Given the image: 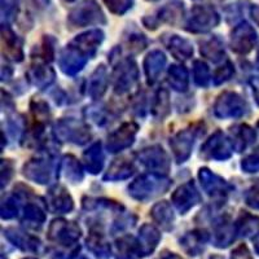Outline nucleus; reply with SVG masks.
<instances>
[{
  "instance_id": "nucleus-37",
  "label": "nucleus",
  "mask_w": 259,
  "mask_h": 259,
  "mask_svg": "<svg viewBox=\"0 0 259 259\" xmlns=\"http://www.w3.org/2000/svg\"><path fill=\"white\" fill-rule=\"evenodd\" d=\"M2 211H3V218H13L15 215H17V205H16V201L9 198L4 202L3 207H2Z\"/></svg>"
},
{
  "instance_id": "nucleus-41",
  "label": "nucleus",
  "mask_w": 259,
  "mask_h": 259,
  "mask_svg": "<svg viewBox=\"0 0 259 259\" xmlns=\"http://www.w3.org/2000/svg\"><path fill=\"white\" fill-rule=\"evenodd\" d=\"M64 2H68V3H71V2H74V0H64Z\"/></svg>"
},
{
  "instance_id": "nucleus-10",
  "label": "nucleus",
  "mask_w": 259,
  "mask_h": 259,
  "mask_svg": "<svg viewBox=\"0 0 259 259\" xmlns=\"http://www.w3.org/2000/svg\"><path fill=\"white\" fill-rule=\"evenodd\" d=\"M138 80V69L135 62L127 60L119 66L115 75V91L118 94H123L131 90Z\"/></svg>"
},
{
  "instance_id": "nucleus-7",
  "label": "nucleus",
  "mask_w": 259,
  "mask_h": 259,
  "mask_svg": "<svg viewBox=\"0 0 259 259\" xmlns=\"http://www.w3.org/2000/svg\"><path fill=\"white\" fill-rule=\"evenodd\" d=\"M231 143L224 138L222 133H215L211 138L205 143L202 148V153L210 158L226 159L231 156Z\"/></svg>"
},
{
  "instance_id": "nucleus-18",
  "label": "nucleus",
  "mask_w": 259,
  "mask_h": 259,
  "mask_svg": "<svg viewBox=\"0 0 259 259\" xmlns=\"http://www.w3.org/2000/svg\"><path fill=\"white\" fill-rule=\"evenodd\" d=\"M3 43L4 50L8 56L12 60L21 61L22 60V47H21V40L17 38L15 32L9 29L8 25H3Z\"/></svg>"
},
{
  "instance_id": "nucleus-4",
  "label": "nucleus",
  "mask_w": 259,
  "mask_h": 259,
  "mask_svg": "<svg viewBox=\"0 0 259 259\" xmlns=\"http://www.w3.org/2000/svg\"><path fill=\"white\" fill-rule=\"evenodd\" d=\"M246 105L237 94L224 92L215 104V114L221 118H237L245 114Z\"/></svg>"
},
{
  "instance_id": "nucleus-5",
  "label": "nucleus",
  "mask_w": 259,
  "mask_h": 259,
  "mask_svg": "<svg viewBox=\"0 0 259 259\" xmlns=\"http://www.w3.org/2000/svg\"><path fill=\"white\" fill-rule=\"evenodd\" d=\"M256 40V32L251 25L247 22H241L240 25L233 29L232 34H231V48L235 52L245 53L250 52L253 50L254 45Z\"/></svg>"
},
{
  "instance_id": "nucleus-38",
  "label": "nucleus",
  "mask_w": 259,
  "mask_h": 259,
  "mask_svg": "<svg viewBox=\"0 0 259 259\" xmlns=\"http://www.w3.org/2000/svg\"><path fill=\"white\" fill-rule=\"evenodd\" d=\"M250 15L251 18L255 21V24L259 25V6H251Z\"/></svg>"
},
{
  "instance_id": "nucleus-12",
  "label": "nucleus",
  "mask_w": 259,
  "mask_h": 259,
  "mask_svg": "<svg viewBox=\"0 0 259 259\" xmlns=\"http://www.w3.org/2000/svg\"><path fill=\"white\" fill-rule=\"evenodd\" d=\"M24 170L25 177L35 180V182L40 183V184H45V183H48V180L51 179V175L53 172V166L52 162L46 158L34 159V161L29 162L27 165H25Z\"/></svg>"
},
{
  "instance_id": "nucleus-11",
  "label": "nucleus",
  "mask_w": 259,
  "mask_h": 259,
  "mask_svg": "<svg viewBox=\"0 0 259 259\" xmlns=\"http://www.w3.org/2000/svg\"><path fill=\"white\" fill-rule=\"evenodd\" d=\"M198 200H200V196H198L197 189L194 188L193 183H187L180 187L172 196V202L183 214L193 207L198 202Z\"/></svg>"
},
{
  "instance_id": "nucleus-29",
  "label": "nucleus",
  "mask_w": 259,
  "mask_h": 259,
  "mask_svg": "<svg viewBox=\"0 0 259 259\" xmlns=\"http://www.w3.org/2000/svg\"><path fill=\"white\" fill-rule=\"evenodd\" d=\"M62 165H64L66 179H70L73 182H79L82 179V168H80L79 162L74 158V157H65Z\"/></svg>"
},
{
  "instance_id": "nucleus-24",
  "label": "nucleus",
  "mask_w": 259,
  "mask_h": 259,
  "mask_svg": "<svg viewBox=\"0 0 259 259\" xmlns=\"http://www.w3.org/2000/svg\"><path fill=\"white\" fill-rule=\"evenodd\" d=\"M133 172H134V166L131 162L126 161V159H117V161L110 166L105 179H109V180L126 179V178H128Z\"/></svg>"
},
{
  "instance_id": "nucleus-40",
  "label": "nucleus",
  "mask_w": 259,
  "mask_h": 259,
  "mask_svg": "<svg viewBox=\"0 0 259 259\" xmlns=\"http://www.w3.org/2000/svg\"><path fill=\"white\" fill-rule=\"evenodd\" d=\"M34 3L38 4V6H41V7H45L47 6L48 3H50V0H32Z\"/></svg>"
},
{
  "instance_id": "nucleus-26",
  "label": "nucleus",
  "mask_w": 259,
  "mask_h": 259,
  "mask_svg": "<svg viewBox=\"0 0 259 259\" xmlns=\"http://www.w3.org/2000/svg\"><path fill=\"white\" fill-rule=\"evenodd\" d=\"M168 82L177 91H184L188 85V73L183 66L172 65L168 70Z\"/></svg>"
},
{
  "instance_id": "nucleus-22",
  "label": "nucleus",
  "mask_w": 259,
  "mask_h": 259,
  "mask_svg": "<svg viewBox=\"0 0 259 259\" xmlns=\"http://www.w3.org/2000/svg\"><path fill=\"white\" fill-rule=\"evenodd\" d=\"M84 162L90 172L96 174L103 168L104 165V154L101 150L100 144H95L84 153Z\"/></svg>"
},
{
  "instance_id": "nucleus-1",
  "label": "nucleus",
  "mask_w": 259,
  "mask_h": 259,
  "mask_svg": "<svg viewBox=\"0 0 259 259\" xmlns=\"http://www.w3.org/2000/svg\"><path fill=\"white\" fill-rule=\"evenodd\" d=\"M68 21L71 26L83 27L90 25H104L106 18L96 0H83L71 9Z\"/></svg>"
},
{
  "instance_id": "nucleus-35",
  "label": "nucleus",
  "mask_w": 259,
  "mask_h": 259,
  "mask_svg": "<svg viewBox=\"0 0 259 259\" xmlns=\"http://www.w3.org/2000/svg\"><path fill=\"white\" fill-rule=\"evenodd\" d=\"M242 168L246 172H256L259 170V153H254L242 161Z\"/></svg>"
},
{
  "instance_id": "nucleus-16",
  "label": "nucleus",
  "mask_w": 259,
  "mask_h": 259,
  "mask_svg": "<svg viewBox=\"0 0 259 259\" xmlns=\"http://www.w3.org/2000/svg\"><path fill=\"white\" fill-rule=\"evenodd\" d=\"M166 65V57L161 51H153L147 56L144 62L145 73L150 83L158 79L159 74L163 70V66Z\"/></svg>"
},
{
  "instance_id": "nucleus-34",
  "label": "nucleus",
  "mask_w": 259,
  "mask_h": 259,
  "mask_svg": "<svg viewBox=\"0 0 259 259\" xmlns=\"http://www.w3.org/2000/svg\"><path fill=\"white\" fill-rule=\"evenodd\" d=\"M233 74V66L231 62H227L224 66H222V68H219L218 70L215 71L214 77H212V79H214L215 84H221V83L226 82L227 79H230V77Z\"/></svg>"
},
{
  "instance_id": "nucleus-27",
  "label": "nucleus",
  "mask_w": 259,
  "mask_h": 259,
  "mask_svg": "<svg viewBox=\"0 0 259 259\" xmlns=\"http://www.w3.org/2000/svg\"><path fill=\"white\" fill-rule=\"evenodd\" d=\"M152 217L159 224H170L174 221L172 210H171L170 205L167 202L157 203L153 210H152Z\"/></svg>"
},
{
  "instance_id": "nucleus-2",
  "label": "nucleus",
  "mask_w": 259,
  "mask_h": 259,
  "mask_svg": "<svg viewBox=\"0 0 259 259\" xmlns=\"http://www.w3.org/2000/svg\"><path fill=\"white\" fill-rule=\"evenodd\" d=\"M168 180L158 177L157 174L144 175L136 179L135 182L130 186L128 191L131 196L138 200H147L152 198L159 193H163L168 188Z\"/></svg>"
},
{
  "instance_id": "nucleus-39",
  "label": "nucleus",
  "mask_w": 259,
  "mask_h": 259,
  "mask_svg": "<svg viewBox=\"0 0 259 259\" xmlns=\"http://www.w3.org/2000/svg\"><path fill=\"white\" fill-rule=\"evenodd\" d=\"M253 91L256 97V101L259 103V78H256V79L253 80Z\"/></svg>"
},
{
  "instance_id": "nucleus-8",
  "label": "nucleus",
  "mask_w": 259,
  "mask_h": 259,
  "mask_svg": "<svg viewBox=\"0 0 259 259\" xmlns=\"http://www.w3.org/2000/svg\"><path fill=\"white\" fill-rule=\"evenodd\" d=\"M140 161L154 172H158V171L159 172H167L168 167H170L167 154L159 147H152L149 149L143 150L140 154Z\"/></svg>"
},
{
  "instance_id": "nucleus-31",
  "label": "nucleus",
  "mask_w": 259,
  "mask_h": 259,
  "mask_svg": "<svg viewBox=\"0 0 259 259\" xmlns=\"http://www.w3.org/2000/svg\"><path fill=\"white\" fill-rule=\"evenodd\" d=\"M193 74H194V82L198 85H207L210 79L209 75V68L206 64H203L202 61H196L193 66Z\"/></svg>"
},
{
  "instance_id": "nucleus-13",
  "label": "nucleus",
  "mask_w": 259,
  "mask_h": 259,
  "mask_svg": "<svg viewBox=\"0 0 259 259\" xmlns=\"http://www.w3.org/2000/svg\"><path fill=\"white\" fill-rule=\"evenodd\" d=\"M194 140V130H184L182 133L178 134L175 138L170 142L172 152L177 157L178 162H184L191 154L192 147H193Z\"/></svg>"
},
{
  "instance_id": "nucleus-43",
  "label": "nucleus",
  "mask_w": 259,
  "mask_h": 259,
  "mask_svg": "<svg viewBox=\"0 0 259 259\" xmlns=\"http://www.w3.org/2000/svg\"><path fill=\"white\" fill-rule=\"evenodd\" d=\"M258 130H259V123H258Z\"/></svg>"
},
{
  "instance_id": "nucleus-15",
  "label": "nucleus",
  "mask_w": 259,
  "mask_h": 259,
  "mask_svg": "<svg viewBox=\"0 0 259 259\" xmlns=\"http://www.w3.org/2000/svg\"><path fill=\"white\" fill-rule=\"evenodd\" d=\"M200 179L203 189L210 194V196H222L227 192V183L207 168L200 170Z\"/></svg>"
},
{
  "instance_id": "nucleus-36",
  "label": "nucleus",
  "mask_w": 259,
  "mask_h": 259,
  "mask_svg": "<svg viewBox=\"0 0 259 259\" xmlns=\"http://www.w3.org/2000/svg\"><path fill=\"white\" fill-rule=\"evenodd\" d=\"M246 202L249 206L259 209V182L254 184L246 193Z\"/></svg>"
},
{
  "instance_id": "nucleus-19",
  "label": "nucleus",
  "mask_w": 259,
  "mask_h": 259,
  "mask_svg": "<svg viewBox=\"0 0 259 259\" xmlns=\"http://www.w3.org/2000/svg\"><path fill=\"white\" fill-rule=\"evenodd\" d=\"M167 48L177 59H189L193 55V47L187 39L178 35H171L167 41Z\"/></svg>"
},
{
  "instance_id": "nucleus-28",
  "label": "nucleus",
  "mask_w": 259,
  "mask_h": 259,
  "mask_svg": "<svg viewBox=\"0 0 259 259\" xmlns=\"http://www.w3.org/2000/svg\"><path fill=\"white\" fill-rule=\"evenodd\" d=\"M20 11L18 0H2V20L3 25L11 24L16 20Z\"/></svg>"
},
{
  "instance_id": "nucleus-9",
  "label": "nucleus",
  "mask_w": 259,
  "mask_h": 259,
  "mask_svg": "<svg viewBox=\"0 0 259 259\" xmlns=\"http://www.w3.org/2000/svg\"><path fill=\"white\" fill-rule=\"evenodd\" d=\"M136 131L138 126L135 123H126L121 126L108 140V149L110 152H119L124 148H128L134 143Z\"/></svg>"
},
{
  "instance_id": "nucleus-32",
  "label": "nucleus",
  "mask_w": 259,
  "mask_h": 259,
  "mask_svg": "<svg viewBox=\"0 0 259 259\" xmlns=\"http://www.w3.org/2000/svg\"><path fill=\"white\" fill-rule=\"evenodd\" d=\"M156 104H154L153 112L154 114L158 115V117H165L168 113V94L165 90H161V91L157 94L156 97Z\"/></svg>"
},
{
  "instance_id": "nucleus-33",
  "label": "nucleus",
  "mask_w": 259,
  "mask_h": 259,
  "mask_svg": "<svg viewBox=\"0 0 259 259\" xmlns=\"http://www.w3.org/2000/svg\"><path fill=\"white\" fill-rule=\"evenodd\" d=\"M24 221L27 223H43L45 222V212L41 211L36 205L30 203L25 209V217Z\"/></svg>"
},
{
  "instance_id": "nucleus-21",
  "label": "nucleus",
  "mask_w": 259,
  "mask_h": 259,
  "mask_svg": "<svg viewBox=\"0 0 259 259\" xmlns=\"http://www.w3.org/2000/svg\"><path fill=\"white\" fill-rule=\"evenodd\" d=\"M27 75H29L30 82L36 87H40V89L47 87L50 83H52L53 78H55V73L46 66H34L32 69H30Z\"/></svg>"
},
{
  "instance_id": "nucleus-17",
  "label": "nucleus",
  "mask_w": 259,
  "mask_h": 259,
  "mask_svg": "<svg viewBox=\"0 0 259 259\" xmlns=\"http://www.w3.org/2000/svg\"><path fill=\"white\" fill-rule=\"evenodd\" d=\"M50 207L57 212H68L73 209V201L62 187H56L50 191Z\"/></svg>"
},
{
  "instance_id": "nucleus-42",
  "label": "nucleus",
  "mask_w": 259,
  "mask_h": 259,
  "mask_svg": "<svg viewBox=\"0 0 259 259\" xmlns=\"http://www.w3.org/2000/svg\"><path fill=\"white\" fill-rule=\"evenodd\" d=\"M148 2H154V0H148Z\"/></svg>"
},
{
  "instance_id": "nucleus-14",
  "label": "nucleus",
  "mask_w": 259,
  "mask_h": 259,
  "mask_svg": "<svg viewBox=\"0 0 259 259\" xmlns=\"http://www.w3.org/2000/svg\"><path fill=\"white\" fill-rule=\"evenodd\" d=\"M184 15V4L179 0H172L159 9L158 16L156 18L157 24L159 22H166L170 25H177Z\"/></svg>"
},
{
  "instance_id": "nucleus-25",
  "label": "nucleus",
  "mask_w": 259,
  "mask_h": 259,
  "mask_svg": "<svg viewBox=\"0 0 259 259\" xmlns=\"http://www.w3.org/2000/svg\"><path fill=\"white\" fill-rule=\"evenodd\" d=\"M235 135H233V143L232 145L236 149L241 152L242 149L247 147V145L253 143V140L255 139V133L254 130L250 128L249 126H240L235 130Z\"/></svg>"
},
{
  "instance_id": "nucleus-20",
  "label": "nucleus",
  "mask_w": 259,
  "mask_h": 259,
  "mask_svg": "<svg viewBox=\"0 0 259 259\" xmlns=\"http://www.w3.org/2000/svg\"><path fill=\"white\" fill-rule=\"evenodd\" d=\"M106 84H108V77H106V70L104 66L97 68L96 71L91 75L89 85V94L94 99L100 97L105 92Z\"/></svg>"
},
{
  "instance_id": "nucleus-30",
  "label": "nucleus",
  "mask_w": 259,
  "mask_h": 259,
  "mask_svg": "<svg viewBox=\"0 0 259 259\" xmlns=\"http://www.w3.org/2000/svg\"><path fill=\"white\" fill-rule=\"evenodd\" d=\"M108 9L114 15L122 16L133 8L135 0H104Z\"/></svg>"
},
{
  "instance_id": "nucleus-3",
  "label": "nucleus",
  "mask_w": 259,
  "mask_h": 259,
  "mask_svg": "<svg viewBox=\"0 0 259 259\" xmlns=\"http://www.w3.org/2000/svg\"><path fill=\"white\" fill-rule=\"evenodd\" d=\"M221 17L211 6H194L186 29L191 32H207L219 24Z\"/></svg>"
},
{
  "instance_id": "nucleus-23",
  "label": "nucleus",
  "mask_w": 259,
  "mask_h": 259,
  "mask_svg": "<svg viewBox=\"0 0 259 259\" xmlns=\"http://www.w3.org/2000/svg\"><path fill=\"white\" fill-rule=\"evenodd\" d=\"M201 53L212 61H218L224 56L223 43L218 36H211L210 39L201 43Z\"/></svg>"
},
{
  "instance_id": "nucleus-6",
  "label": "nucleus",
  "mask_w": 259,
  "mask_h": 259,
  "mask_svg": "<svg viewBox=\"0 0 259 259\" xmlns=\"http://www.w3.org/2000/svg\"><path fill=\"white\" fill-rule=\"evenodd\" d=\"M56 133L59 138L65 139L68 142L77 143V144H83L90 138L87 127L74 121L59 122V124H56Z\"/></svg>"
}]
</instances>
